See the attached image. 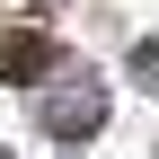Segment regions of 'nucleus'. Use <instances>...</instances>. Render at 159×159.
Wrapping results in <instances>:
<instances>
[{
    "instance_id": "7ed1b4c3",
    "label": "nucleus",
    "mask_w": 159,
    "mask_h": 159,
    "mask_svg": "<svg viewBox=\"0 0 159 159\" xmlns=\"http://www.w3.org/2000/svg\"><path fill=\"white\" fill-rule=\"evenodd\" d=\"M133 80H142V89H159V53H150V44L133 53Z\"/></svg>"
},
{
    "instance_id": "f03ea898",
    "label": "nucleus",
    "mask_w": 159,
    "mask_h": 159,
    "mask_svg": "<svg viewBox=\"0 0 159 159\" xmlns=\"http://www.w3.org/2000/svg\"><path fill=\"white\" fill-rule=\"evenodd\" d=\"M44 71H53V35H35V27L0 35V80H44Z\"/></svg>"
},
{
    "instance_id": "20e7f679",
    "label": "nucleus",
    "mask_w": 159,
    "mask_h": 159,
    "mask_svg": "<svg viewBox=\"0 0 159 159\" xmlns=\"http://www.w3.org/2000/svg\"><path fill=\"white\" fill-rule=\"evenodd\" d=\"M0 159H9V150H0Z\"/></svg>"
},
{
    "instance_id": "f257e3e1",
    "label": "nucleus",
    "mask_w": 159,
    "mask_h": 159,
    "mask_svg": "<svg viewBox=\"0 0 159 159\" xmlns=\"http://www.w3.org/2000/svg\"><path fill=\"white\" fill-rule=\"evenodd\" d=\"M97 124H106V89H89V80L62 89V97L44 106V133H53V142H89Z\"/></svg>"
}]
</instances>
